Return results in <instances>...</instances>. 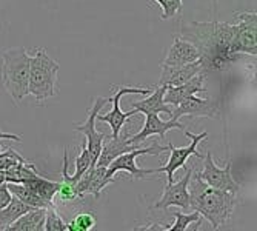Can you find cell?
<instances>
[{
  "label": "cell",
  "instance_id": "8",
  "mask_svg": "<svg viewBox=\"0 0 257 231\" xmlns=\"http://www.w3.org/2000/svg\"><path fill=\"white\" fill-rule=\"evenodd\" d=\"M197 176L206 185H209V187L228 191L231 194H237L240 190V185L231 176V162H228V165L225 168H219L216 165V162L213 160L211 151L206 153L205 162H203V170Z\"/></svg>",
  "mask_w": 257,
  "mask_h": 231
},
{
  "label": "cell",
  "instance_id": "3",
  "mask_svg": "<svg viewBox=\"0 0 257 231\" xmlns=\"http://www.w3.org/2000/svg\"><path fill=\"white\" fill-rule=\"evenodd\" d=\"M59 69L60 65L48 56L46 50H36V54L30 56L28 94L34 96L37 102L56 96Z\"/></svg>",
  "mask_w": 257,
  "mask_h": 231
},
{
  "label": "cell",
  "instance_id": "26",
  "mask_svg": "<svg viewBox=\"0 0 257 231\" xmlns=\"http://www.w3.org/2000/svg\"><path fill=\"white\" fill-rule=\"evenodd\" d=\"M162 8V19L168 20L176 16V13L182 8V0H156Z\"/></svg>",
  "mask_w": 257,
  "mask_h": 231
},
{
  "label": "cell",
  "instance_id": "20",
  "mask_svg": "<svg viewBox=\"0 0 257 231\" xmlns=\"http://www.w3.org/2000/svg\"><path fill=\"white\" fill-rule=\"evenodd\" d=\"M8 183V188L11 191L13 196H16L17 199H20L23 203H27L33 208H48L53 206L51 202L45 200L43 197H40L36 191H33L30 187L23 183H13V182H7Z\"/></svg>",
  "mask_w": 257,
  "mask_h": 231
},
{
  "label": "cell",
  "instance_id": "18",
  "mask_svg": "<svg viewBox=\"0 0 257 231\" xmlns=\"http://www.w3.org/2000/svg\"><path fill=\"white\" fill-rule=\"evenodd\" d=\"M165 85H159L154 91L150 92V96L144 100H134L131 102V106L140 114H153V112H165L168 116H171V108L168 106V103L163 102V94H165Z\"/></svg>",
  "mask_w": 257,
  "mask_h": 231
},
{
  "label": "cell",
  "instance_id": "28",
  "mask_svg": "<svg viewBox=\"0 0 257 231\" xmlns=\"http://www.w3.org/2000/svg\"><path fill=\"white\" fill-rule=\"evenodd\" d=\"M17 141V142H20L22 141V137L20 136H17V134H11V133H5V131H0V141ZM4 148H2V145H0V151H2Z\"/></svg>",
  "mask_w": 257,
  "mask_h": 231
},
{
  "label": "cell",
  "instance_id": "1",
  "mask_svg": "<svg viewBox=\"0 0 257 231\" xmlns=\"http://www.w3.org/2000/svg\"><path fill=\"white\" fill-rule=\"evenodd\" d=\"M190 191V208L203 216L214 229L220 228L231 217L234 208L236 194L223 190H217L206 185L199 176H191L188 183Z\"/></svg>",
  "mask_w": 257,
  "mask_h": 231
},
{
  "label": "cell",
  "instance_id": "15",
  "mask_svg": "<svg viewBox=\"0 0 257 231\" xmlns=\"http://www.w3.org/2000/svg\"><path fill=\"white\" fill-rule=\"evenodd\" d=\"M136 148H140V144L133 142L128 134H123V136L119 134L117 137L106 136L102 145V151L99 154V159L96 162V167H108L117 156L128 153L131 150H136Z\"/></svg>",
  "mask_w": 257,
  "mask_h": 231
},
{
  "label": "cell",
  "instance_id": "12",
  "mask_svg": "<svg viewBox=\"0 0 257 231\" xmlns=\"http://www.w3.org/2000/svg\"><path fill=\"white\" fill-rule=\"evenodd\" d=\"M112 182L114 179L106 176V167H92L88 168L76 182V191L79 197H83L85 194L99 197L100 193Z\"/></svg>",
  "mask_w": 257,
  "mask_h": 231
},
{
  "label": "cell",
  "instance_id": "2",
  "mask_svg": "<svg viewBox=\"0 0 257 231\" xmlns=\"http://www.w3.org/2000/svg\"><path fill=\"white\" fill-rule=\"evenodd\" d=\"M0 76L2 85L11 99L19 103L28 96V77H30V54L23 46L4 50L0 53Z\"/></svg>",
  "mask_w": 257,
  "mask_h": 231
},
{
  "label": "cell",
  "instance_id": "19",
  "mask_svg": "<svg viewBox=\"0 0 257 231\" xmlns=\"http://www.w3.org/2000/svg\"><path fill=\"white\" fill-rule=\"evenodd\" d=\"M46 208H33L14 220L7 229L10 231H43Z\"/></svg>",
  "mask_w": 257,
  "mask_h": 231
},
{
  "label": "cell",
  "instance_id": "27",
  "mask_svg": "<svg viewBox=\"0 0 257 231\" xmlns=\"http://www.w3.org/2000/svg\"><path fill=\"white\" fill-rule=\"evenodd\" d=\"M13 199V194L8 188V183L7 182H2L0 183V208L7 206Z\"/></svg>",
  "mask_w": 257,
  "mask_h": 231
},
{
  "label": "cell",
  "instance_id": "17",
  "mask_svg": "<svg viewBox=\"0 0 257 231\" xmlns=\"http://www.w3.org/2000/svg\"><path fill=\"white\" fill-rule=\"evenodd\" d=\"M197 59H200V51L197 50V46L194 43L182 40V39H176L174 43L171 45L165 60H163V65L179 66V65L196 62Z\"/></svg>",
  "mask_w": 257,
  "mask_h": 231
},
{
  "label": "cell",
  "instance_id": "11",
  "mask_svg": "<svg viewBox=\"0 0 257 231\" xmlns=\"http://www.w3.org/2000/svg\"><path fill=\"white\" fill-rule=\"evenodd\" d=\"M217 109H219V105L216 100L200 99L196 94H193L190 97H186L179 105H176V109L171 111L170 119L179 121V118H182V116H193V118L194 116H202V118L214 119L217 116Z\"/></svg>",
  "mask_w": 257,
  "mask_h": 231
},
{
  "label": "cell",
  "instance_id": "6",
  "mask_svg": "<svg viewBox=\"0 0 257 231\" xmlns=\"http://www.w3.org/2000/svg\"><path fill=\"white\" fill-rule=\"evenodd\" d=\"M109 102L108 97H97L94 105L91 106V111L88 114V121L82 125H76V131L79 133H83L86 136V148H88V153L91 156V167H96V162L99 159V154L102 151V145H103V141L106 139V134L105 133H99L96 130V122H97V114L102 111V108Z\"/></svg>",
  "mask_w": 257,
  "mask_h": 231
},
{
  "label": "cell",
  "instance_id": "4",
  "mask_svg": "<svg viewBox=\"0 0 257 231\" xmlns=\"http://www.w3.org/2000/svg\"><path fill=\"white\" fill-rule=\"evenodd\" d=\"M168 151V147H160L157 141L153 142V145L147 147V148H136V150H131L128 153H123L120 156L115 157L111 164L106 167V176L108 177H112L114 179V174L119 173V171H126L128 174H131L134 179H145L147 176L150 174H156L157 173V168L154 170H147V168H139L137 164H136V159L139 156H145V154H153V156H157L160 153H165Z\"/></svg>",
  "mask_w": 257,
  "mask_h": 231
},
{
  "label": "cell",
  "instance_id": "13",
  "mask_svg": "<svg viewBox=\"0 0 257 231\" xmlns=\"http://www.w3.org/2000/svg\"><path fill=\"white\" fill-rule=\"evenodd\" d=\"M202 69H205V60L202 57L197 59L196 62L179 65V66H170L162 63V74H160L159 85H165V86L182 85L185 82H188L196 74L202 73Z\"/></svg>",
  "mask_w": 257,
  "mask_h": 231
},
{
  "label": "cell",
  "instance_id": "10",
  "mask_svg": "<svg viewBox=\"0 0 257 231\" xmlns=\"http://www.w3.org/2000/svg\"><path fill=\"white\" fill-rule=\"evenodd\" d=\"M185 168V176L183 179L177 182L168 183L165 188H163L162 197L156 202L154 208H162V210H167L170 206H179L183 210H190V191H188V183L193 176L191 168Z\"/></svg>",
  "mask_w": 257,
  "mask_h": 231
},
{
  "label": "cell",
  "instance_id": "14",
  "mask_svg": "<svg viewBox=\"0 0 257 231\" xmlns=\"http://www.w3.org/2000/svg\"><path fill=\"white\" fill-rule=\"evenodd\" d=\"M171 130H185V125L176 119L162 121L157 112L145 114V125H144L142 131H139L136 136H131L130 139L136 144H140V142L147 141L150 136H159L160 139H163L167 136V133Z\"/></svg>",
  "mask_w": 257,
  "mask_h": 231
},
{
  "label": "cell",
  "instance_id": "16",
  "mask_svg": "<svg viewBox=\"0 0 257 231\" xmlns=\"http://www.w3.org/2000/svg\"><path fill=\"white\" fill-rule=\"evenodd\" d=\"M205 74L199 73L194 77H191L188 82H185L182 85L177 86H167L165 94H163V102L168 105H179L180 102H183L186 97H190L193 94H199L203 89V83H205Z\"/></svg>",
  "mask_w": 257,
  "mask_h": 231
},
{
  "label": "cell",
  "instance_id": "22",
  "mask_svg": "<svg viewBox=\"0 0 257 231\" xmlns=\"http://www.w3.org/2000/svg\"><path fill=\"white\" fill-rule=\"evenodd\" d=\"M22 183L27 185V187H30L40 197H43L45 200H48L51 203H53V199L57 194V188H59V182L48 180V179L42 177L40 174H36V176H33V177H30L27 180H23Z\"/></svg>",
  "mask_w": 257,
  "mask_h": 231
},
{
  "label": "cell",
  "instance_id": "5",
  "mask_svg": "<svg viewBox=\"0 0 257 231\" xmlns=\"http://www.w3.org/2000/svg\"><path fill=\"white\" fill-rule=\"evenodd\" d=\"M114 91V94L111 96V97H108L109 99V102H112V109L109 111V112H106V114H97V121L99 122H106V124H109V127H111V137H117L119 134H120V131H122V128H123V125H125V122L131 118V116H134V114H139L134 108L131 109V111H128V112H123L122 111V108H120V100H122V97L123 96H126V94H150V92L153 91V88H130V86H119V88H114L112 89Z\"/></svg>",
  "mask_w": 257,
  "mask_h": 231
},
{
  "label": "cell",
  "instance_id": "24",
  "mask_svg": "<svg viewBox=\"0 0 257 231\" xmlns=\"http://www.w3.org/2000/svg\"><path fill=\"white\" fill-rule=\"evenodd\" d=\"M45 229L46 231H68V223L63 222V219L56 211L54 205L46 208L45 213Z\"/></svg>",
  "mask_w": 257,
  "mask_h": 231
},
{
  "label": "cell",
  "instance_id": "9",
  "mask_svg": "<svg viewBox=\"0 0 257 231\" xmlns=\"http://www.w3.org/2000/svg\"><path fill=\"white\" fill-rule=\"evenodd\" d=\"M236 34L232 40V50L236 54H257L255 42V13L237 14Z\"/></svg>",
  "mask_w": 257,
  "mask_h": 231
},
{
  "label": "cell",
  "instance_id": "21",
  "mask_svg": "<svg viewBox=\"0 0 257 231\" xmlns=\"http://www.w3.org/2000/svg\"><path fill=\"white\" fill-rule=\"evenodd\" d=\"M30 210H33V206L23 203L20 199L13 196L11 202L7 206L0 208V229H7L14 220H17L22 214H25Z\"/></svg>",
  "mask_w": 257,
  "mask_h": 231
},
{
  "label": "cell",
  "instance_id": "25",
  "mask_svg": "<svg viewBox=\"0 0 257 231\" xmlns=\"http://www.w3.org/2000/svg\"><path fill=\"white\" fill-rule=\"evenodd\" d=\"M96 226V217L89 213H82L68 223V231H88Z\"/></svg>",
  "mask_w": 257,
  "mask_h": 231
},
{
  "label": "cell",
  "instance_id": "23",
  "mask_svg": "<svg viewBox=\"0 0 257 231\" xmlns=\"http://www.w3.org/2000/svg\"><path fill=\"white\" fill-rule=\"evenodd\" d=\"M176 222L171 226H167V231H186L191 223H199L200 222V214L197 211H193L191 214H185V213H174Z\"/></svg>",
  "mask_w": 257,
  "mask_h": 231
},
{
  "label": "cell",
  "instance_id": "7",
  "mask_svg": "<svg viewBox=\"0 0 257 231\" xmlns=\"http://www.w3.org/2000/svg\"><path fill=\"white\" fill-rule=\"evenodd\" d=\"M185 136L191 139L190 145H186L183 148H176L171 142L168 144V151H170V159L168 162L163 167L157 168V173H165L167 174V179H168V183L174 182V174L179 168H183L185 164H186V159L190 156H197L202 159V154L197 151V145L205 141L208 137V133L203 131L200 134H193L191 131H185Z\"/></svg>",
  "mask_w": 257,
  "mask_h": 231
}]
</instances>
